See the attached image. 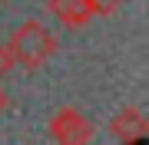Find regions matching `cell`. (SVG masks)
<instances>
[{
	"label": "cell",
	"instance_id": "1",
	"mask_svg": "<svg viewBox=\"0 0 149 145\" xmlns=\"http://www.w3.org/2000/svg\"><path fill=\"white\" fill-rule=\"evenodd\" d=\"M10 53L23 69H40L50 56L56 53V36L40 20H27L10 40Z\"/></svg>",
	"mask_w": 149,
	"mask_h": 145
},
{
	"label": "cell",
	"instance_id": "2",
	"mask_svg": "<svg viewBox=\"0 0 149 145\" xmlns=\"http://www.w3.org/2000/svg\"><path fill=\"white\" fill-rule=\"evenodd\" d=\"M50 135H53V142H60V145H83V142H90L93 125H90V119H86L80 109L63 106L60 112H53V119H50Z\"/></svg>",
	"mask_w": 149,
	"mask_h": 145
},
{
	"label": "cell",
	"instance_id": "3",
	"mask_svg": "<svg viewBox=\"0 0 149 145\" xmlns=\"http://www.w3.org/2000/svg\"><path fill=\"white\" fill-rule=\"evenodd\" d=\"M109 135H113L116 142H139V139H146V135H149V119L139 112V109L126 106V109H119V112L113 115Z\"/></svg>",
	"mask_w": 149,
	"mask_h": 145
},
{
	"label": "cell",
	"instance_id": "4",
	"mask_svg": "<svg viewBox=\"0 0 149 145\" xmlns=\"http://www.w3.org/2000/svg\"><path fill=\"white\" fill-rule=\"evenodd\" d=\"M47 10L53 13L66 30H80V27H86L96 16L90 0H47Z\"/></svg>",
	"mask_w": 149,
	"mask_h": 145
},
{
	"label": "cell",
	"instance_id": "5",
	"mask_svg": "<svg viewBox=\"0 0 149 145\" xmlns=\"http://www.w3.org/2000/svg\"><path fill=\"white\" fill-rule=\"evenodd\" d=\"M13 66H17V59H13V53H10V43H0V82L13 73Z\"/></svg>",
	"mask_w": 149,
	"mask_h": 145
},
{
	"label": "cell",
	"instance_id": "6",
	"mask_svg": "<svg viewBox=\"0 0 149 145\" xmlns=\"http://www.w3.org/2000/svg\"><path fill=\"white\" fill-rule=\"evenodd\" d=\"M123 3H126V0H90L93 13H100V16H109V13H116Z\"/></svg>",
	"mask_w": 149,
	"mask_h": 145
},
{
	"label": "cell",
	"instance_id": "7",
	"mask_svg": "<svg viewBox=\"0 0 149 145\" xmlns=\"http://www.w3.org/2000/svg\"><path fill=\"white\" fill-rule=\"evenodd\" d=\"M7 106H10V96H7V89L0 86V112H7Z\"/></svg>",
	"mask_w": 149,
	"mask_h": 145
},
{
	"label": "cell",
	"instance_id": "8",
	"mask_svg": "<svg viewBox=\"0 0 149 145\" xmlns=\"http://www.w3.org/2000/svg\"><path fill=\"white\" fill-rule=\"evenodd\" d=\"M0 3H3V0H0Z\"/></svg>",
	"mask_w": 149,
	"mask_h": 145
}]
</instances>
